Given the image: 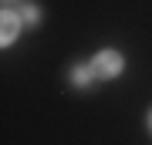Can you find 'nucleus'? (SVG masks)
Here are the masks:
<instances>
[{
  "instance_id": "1",
  "label": "nucleus",
  "mask_w": 152,
  "mask_h": 145,
  "mask_svg": "<svg viewBox=\"0 0 152 145\" xmlns=\"http://www.w3.org/2000/svg\"><path fill=\"white\" fill-rule=\"evenodd\" d=\"M91 71H95L98 78H115V74H122V54H118V51H102V54H95Z\"/></svg>"
},
{
  "instance_id": "5",
  "label": "nucleus",
  "mask_w": 152,
  "mask_h": 145,
  "mask_svg": "<svg viewBox=\"0 0 152 145\" xmlns=\"http://www.w3.org/2000/svg\"><path fill=\"white\" fill-rule=\"evenodd\" d=\"M149 122H152V118H149Z\"/></svg>"
},
{
  "instance_id": "4",
  "label": "nucleus",
  "mask_w": 152,
  "mask_h": 145,
  "mask_svg": "<svg viewBox=\"0 0 152 145\" xmlns=\"http://www.w3.org/2000/svg\"><path fill=\"white\" fill-rule=\"evenodd\" d=\"M24 20H27V24H37V7H24Z\"/></svg>"
},
{
  "instance_id": "2",
  "label": "nucleus",
  "mask_w": 152,
  "mask_h": 145,
  "mask_svg": "<svg viewBox=\"0 0 152 145\" xmlns=\"http://www.w3.org/2000/svg\"><path fill=\"white\" fill-rule=\"evenodd\" d=\"M17 31H20L17 14L14 10H4V20H0V41H4V44H14L17 41Z\"/></svg>"
},
{
  "instance_id": "3",
  "label": "nucleus",
  "mask_w": 152,
  "mask_h": 145,
  "mask_svg": "<svg viewBox=\"0 0 152 145\" xmlns=\"http://www.w3.org/2000/svg\"><path fill=\"white\" fill-rule=\"evenodd\" d=\"M71 81H75V85H88V81H91V71L88 68H75L71 71Z\"/></svg>"
}]
</instances>
